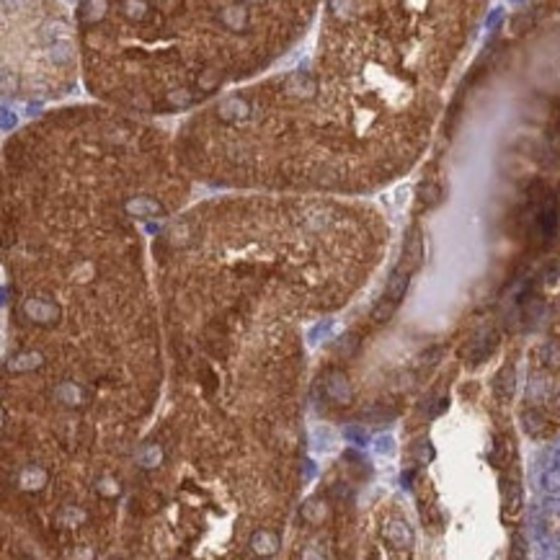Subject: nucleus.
Listing matches in <instances>:
<instances>
[{
  "instance_id": "obj_1",
  "label": "nucleus",
  "mask_w": 560,
  "mask_h": 560,
  "mask_svg": "<svg viewBox=\"0 0 560 560\" xmlns=\"http://www.w3.org/2000/svg\"><path fill=\"white\" fill-rule=\"evenodd\" d=\"M320 0H83L78 50L98 98L135 114L194 109L279 60Z\"/></svg>"
},
{
  "instance_id": "obj_2",
  "label": "nucleus",
  "mask_w": 560,
  "mask_h": 560,
  "mask_svg": "<svg viewBox=\"0 0 560 560\" xmlns=\"http://www.w3.org/2000/svg\"><path fill=\"white\" fill-rule=\"evenodd\" d=\"M485 0H325L313 70L359 101L432 129L436 94Z\"/></svg>"
},
{
  "instance_id": "obj_3",
  "label": "nucleus",
  "mask_w": 560,
  "mask_h": 560,
  "mask_svg": "<svg viewBox=\"0 0 560 560\" xmlns=\"http://www.w3.org/2000/svg\"><path fill=\"white\" fill-rule=\"evenodd\" d=\"M493 392L499 395V400H509L511 395H514V367H503V369L496 374Z\"/></svg>"
},
{
  "instance_id": "obj_4",
  "label": "nucleus",
  "mask_w": 560,
  "mask_h": 560,
  "mask_svg": "<svg viewBox=\"0 0 560 560\" xmlns=\"http://www.w3.org/2000/svg\"><path fill=\"white\" fill-rule=\"evenodd\" d=\"M395 307H398V302H392V300L382 297V300H380V305H377V307H374V310H372V320H377V323L390 320V315L395 313Z\"/></svg>"
}]
</instances>
